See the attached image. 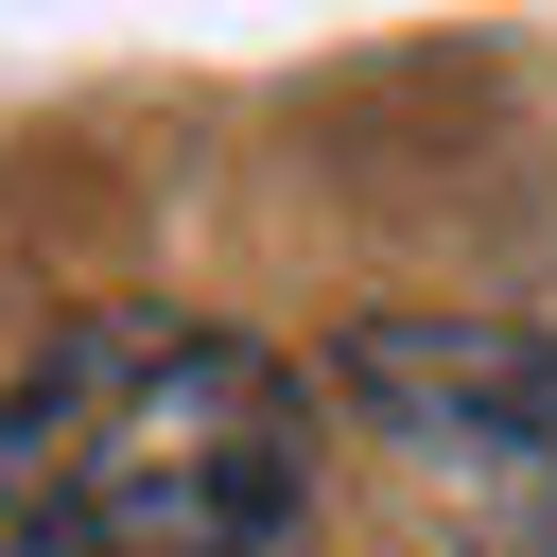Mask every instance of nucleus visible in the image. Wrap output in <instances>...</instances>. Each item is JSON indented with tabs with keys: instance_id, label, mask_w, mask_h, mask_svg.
<instances>
[{
	"instance_id": "2",
	"label": "nucleus",
	"mask_w": 557,
	"mask_h": 557,
	"mask_svg": "<svg viewBox=\"0 0 557 557\" xmlns=\"http://www.w3.org/2000/svg\"><path fill=\"white\" fill-rule=\"evenodd\" d=\"M331 400L418 453L435 487H540L557 470V331L540 313H366L331 348Z\"/></svg>"
},
{
	"instance_id": "3",
	"label": "nucleus",
	"mask_w": 557,
	"mask_h": 557,
	"mask_svg": "<svg viewBox=\"0 0 557 557\" xmlns=\"http://www.w3.org/2000/svg\"><path fill=\"white\" fill-rule=\"evenodd\" d=\"M470 557H557V470L540 487H470Z\"/></svg>"
},
{
	"instance_id": "1",
	"label": "nucleus",
	"mask_w": 557,
	"mask_h": 557,
	"mask_svg": "<svg viewBox=\"0 0 557 557\" xmlns=\"http://www.w3.org/2000/svg\"><path fill=\"white\" fill-rule=\"evenodd\" d=\"M313 383L209 313H70L0 383V557H278Z\"/></svg>"
}]
</instances>
